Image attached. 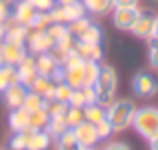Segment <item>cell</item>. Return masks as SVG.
I'll return each mask as SVG.
<instances>
[{
    "label": "cell",
    "mask_w": 158,
    "mask_h": 150,
    "mask_svg": "<svg viewBox=\"0 0 158 150\" xmlns=\"http://www.w3.org/2000/svg\"><path fill=\"white\" fill-rule=\"evenodd\" d=\"M132 94L138 98H152L158 94V80L152 72H136L132 78Z\"/></svg>",
    "instance_id": "obj_5"
},
{
    "label": "cell",
    "mask_w": 158,
    "mask_h": 150,
    "mask_svg": "<svg viewBox=\"0 0 158 150\" xmlns=\"http://www.w3.org/2000/svg\"><path fill=\"white\" fill-rule=\"evenodd\" d=\"M54 22L50 12H34L32 20L28 22V30H46Z\"/></svg>",
    "instance_id": "obj_24"
},
{
    "label": "cell",
    "mask_w": 158,
    "mask_h": 150,
    "mask_svg": "<svg viewBox=\"0 0 158 150\" xmlns=\"http://www.w3.org/2000/svg\"><path fill=\"white\" fill-rule=\"evenodd\" d=\"M82 4H84L86 12H90V14H94V16L110 14L112 8H114L112 0H82Z\"/></svg>",
    "instance_id": "obj_19"
},
{
    "label": "cell",
    "mask_w": 158,
    "mask_h": 150,
    "mask_svg": "<svg viewBox=\"0 0 158 150\" xmlns=\"http://www.w3.org/2000/svg\"><path fill=\"white\" fill-rule=\"evenodd\" d=\"M14 82H18V76H16V66L12 64H0V94L12 86Z\"/></svg>",
    "instance_id": "obj_22"
},
{
    "label": "cell",
    "mask_w": 158,
    "mask_h": 150,
    "mask_svg": "<svg viewBox=\"0 0 158 150\" xmlns=\"http://www.w3.org/2000/svg\"><path fill=\"white\" fill-rule=\"evenodd\" d=\"M36 70L40 76L48 78L52 82H60L64 80V68H62L60 60L54 56L52 52H44L36 56Z\"/></svg>",
    "instance_id": "obj_4"
},
{
    "label": "cell",
    "mask_w": 158,
    "mask_h": 150,
    "mask_svg": "<svg viewBox=\"0 0 158 150\" xmlns=\"http://www.w3.org/2000/svg\"><path fill=\"white\" fill-rule=\"evenodd\" d=\"M72 90L74 88L70 84H66L64 80H60V82H56V88H54V98L60 100V102H66V104H68L70 96H72Z\"/></svg>",
    "instance_id": "obj_31"
},
{
    "label": "cell",
    "mask_w": 158,
    "mask_h": 150,
    "mask_svg": "<svg viewBox=\"0 0 158 150\" xmlns=\"http://www.w3.org/2000/svg\"><path fill=\"white\" fill-rule=\"evenodd\" d=\"M50 14H52L54 22L68 24V22H72V20L80 18V16H86V8H84V4H82V0H76V2L66 4V6H58L56 4L50 10Z\"/></svg>",
    "instance_id": "obj_8"
},
{
    "label": "cell",
    "mask_w": 158,
    "mask_h": 150,
    "mask_svg": "<svg viewBox=\"0 0 158 150\" xmlns=\"http://www.w3.org/2000/svg\"><path fill=\"white\" fill-rule=\"evenodd\" d=\"M54 48V40L50 38L46 30H32L28 32V38H26V50L30 54H44V52H50Z\"/></svg>",
    "instance_id": "obj_9"
},
{
    "label": "cell",
    "mask_w": 158,
    "mask_h": 150,
    "mask_svg": "<svg viewBox=\"0 0 158 150\" xmlns=\"http://www.w3.org/2000/svg\"><path fill=\"white\" fill-rule=\"evenodd\" d=\"M34 8H32V4L28 2V0H18L14 6V10L10 12V20H14V22L18 24H24V26H28V22L32 20V16H34Z\"/></svg>",
    "instance_id": "obj_17"
},
{
    "label": "cell",
    "mask_w": 158,
    "mask_h": 150,
    "mask_svg": "<svg viewBox=\"0 0 158 150\" xmlns=\"http://www.w3.org/2000/svg\"><path fill=\"white\" fill-rule=\"evenodd\" d=\"M152 40H158V18H156V24H154V30H152Z\"/></svg>",
    "instance_id": "obj_43"
},
{
    "label": "cell",
    "mask_w": 158,
    "mask_h": 150,
    "mask_svg": "<svg viewBox=\"0 0 158 150\" xmlns=\"http://www.w3.org/2000/svg\"><path fill=\"white\" fill-rule=\"evenodd\" d=\"M44 110H46L50 116L64 114V112L68 110V104H66V102H60V100H56V98H52V100H46V104H44Z\"/></svg>",
    "instance_id": "obj_33"
},
{
    "label": "cell",
    "mask_w": 158,
    "mask_h": 150,
    "mask_svg": "<svg viewBox=\"0 0 158 150\" xmlns=\"http://www.w3.org/2000/svg\"><path fill=\"white\" fill-rule=\"evenodd\" d=\"M0 150H2V148H0Z\"/></svg>",
    "instance_id": "obj_48"
},
{
    "label": "cell",
    "mask_w": 158,
    "mask_h": 150,
    "mask_svg": "<svg viewBox=\"0 0 158 150\" xmlns=\"http://www.w3.org/2000/svg\"><path fill=\"white\" fill-rule=\"evenodd\" d=\"M48 120H50V114L44 108L30 112V130H46Z\"/></svg>",
    "instance_id": "obj_27"
},
{
    "label": "cell",
    "mask_w": 158,
    "mask_h": 150,
    "mask_svg": "<svg viewBox=\"0 0 158 150\" xmlns=\"http://www.w3.org/2000/svg\"><path fill=\"white\" fill-rule=\"evenodd\" d=\"M26 94H28V86H24L22 82H14L12 86H8V88L2 92V96H4L6 106L12 110V108H20L22 106Z\"/></svg>",
    "instance_id": "obj_12"
},
{
    "label": "cell",
    "mask_w": 158,
    "mask_h": 150,
    "mask_svg": "<svg viewBox=\"0 0 158 150\" xmlns=\"http://www.w3.org/2000/svg\"><path fill=\"white\" fill-rule=\"evenodd\" d=\"M72 132H74V136H76V140H78L80 146H96V144L100 142L96 126L90 124V122H86V120H82L78 126H74Z\"/></svg>",
    "instance_id": "obj_11"
},
{
    "label": "cell",
    "mask_w": 158,
    "mask_h": 150,
    "mask_svg": "<svg viewBox=\"0 0 158 150\" xmlns=\"http://www.w3.org/2000/svg\"><path fill=\"white\" fill-rule=\"evenodd\" d=\"M56 150H82V146L78 144L76 136H74L72 128H66L60 136H56Z\"/></svg>",
    "instance_id": "obj_20"
},
{
    "label": "cell",
    "mask_w": 158,
    "mask_h": 150,
    "mask_svg": "<svg viewBox=\"0 0 158 150\" xmlns=\"http://www.w3.org/2000/svg\"><path fill=\"white\" fill-rule=\"evenodd\" d=\"M82 110H84V120L90 122V124H98L100 120L106 118V106H102V104H98V102L86 104Z\"/></svg>",
    "instance_id": "obj_21"
},
{
    "label": "cell",
    "mask_w": 158,
    "mask_h": 150,
    "mask_svg": "<svg viewBox=\"0 0 158 150\" xmlns=\"http://www.w3.org/2000/svg\"><path fill=\"white\" fill-rule=\"evenodd\" d=\"M36 12H50L56 6V0H28Z\"/></svg>",
    "instance_id": "obj_36"
},
{
    "label": "cell",
    "mask_w": 158,
    "mask_h": 150,
    "mask_svg": "<svg viewBox=\"0 0 158 150\" xmlns=\"http://www.w3.org/2000/svg\"><path fill=\"white\" fill-rule=\"evenodd\" d=\"M150 142V150H158V136H154L152 140H148Z\"/></svg>",
    "instance_id": "obj_42"
},
{
    "label": "cell",
    "mask_w": 158,
    "mask_h": 150,
    "mask_svg": "<svg viewBox=\"0 0 158 150\" xmlns=\"http://www.w3.org/2000/svg\"><path fill=\"white\" fill-rule=\"evenodd\" d=\"M0 2H12V0H0Z\"/></svg>",
    "instance_id": "obj_47"
},
{
    "label": "cell",
    "mask_w": 158,
    "mask_h": 150,
    "mask_svg": "<svg viewBox=\"0 0 158 150\" xmlns=\"http://www.w3.org/2000/svg\"><path fill=\"white\" fill-rule=\"evenodd\" d=\"M44 104H46V100H44V96H40V94L32 92V90H28L26 98H24L22 106L26 108L28 112H34V110H40V108H44Z\"/></svg>",
    "instance_id": "obj_29"
},
{
    "label": "cell",
    "mask_w": 158,
    "mask_h": 150,
    "mask_svg": "<svg viewBox=\"0 0 158 150\" xmlns=\"http://www.w3.org/2000/svg\"><path fill=\"white\" fill-rule=\"evenodd\" d=\"M100 62L94 60H84V84L82 86H94L98 74H100Z\"/></svg>",
    "instance_id": "obj_25"
},
{
    "label": "cell",
    "mask_w": 158,
    "mask_h": 150,
    "mask_svg": "<svg viewBox=\"0 0 158 150\" xmlns=\"http://www.w3.org/2000/svg\"><path fill=\"white\" fill-rule=\"evenodd\" d=\"M76 40H80V42H86V44H102V28L98 26V24L92 22L80 36H78Z\"/></svg>",
    "instance_id": "obj_23"
},
{
    "label": "cell",
    "mask_w": 158,
    "mask_h": 150,
    "mask_svg": "<svg viewBox=\"0 0 158 150\" xmlns=\"http://www.w3.org/2000/svg\"><path fill=\"white\" fill-rule=\"evenodd\" d=\"M140 0H112V4H114V8L118 6H138Z\"/></svg>",
    "instance_id": "obj_41"
},
{
    "label": "cell",
    "mask_w": 158,
    "mask_h": 150,
    "mask_svg": "<svg viewBox=\"0 0 158 150\" xmlns=\"http://www.w3.org/2000/svg\"><path fill=\"white\" fill-rule=\"evenodd\" d=\"M102 150H130V148H128L126 142H120V140H116V142H108Z\"/></svg>",
    "instance_id": "obj_39"
},
{
    "label": "cell",
    "mask_w": 158,
    "mask_h": 150,
    "mask_svg": "<svg viewBox=\"0 0 158 150\" xmlns=\"http://www.w3.org/2000/svg\"><path fill=\"white\" fill-rule=\"evenodd\" d=\"M82 150H96V146H82Z\"/></svg>",
    "instance_id": "obj_45"
},
{
    "label": "cell",
    "mask_w": 158,
    "mask_h": 150,
    "mask_svg": "<svg viewBox=\"0 0 158 150\" xmlns=\"http://www.w3.org/2000/svg\"><path fill=\"white\" fill-rule=\"evenodd\" d=\"M0 52H2V62L4 64L16 66L24 56L28 54V50L24 44H12V42H2L0 44Z\"/></svg>",
    "instance_id": "obj_13"
},
{
    "label": "cell",
    "mask_w": 158,
    "mask_h": 150,
    "mask_svg": "<svg viewBox=\"0 0 158 150\" xmlns=\"http://www.w3.org/2000/svg\"><path fill=\"white\" fill-rule=\"evenodd\" d=\"M28 26L18 24L14 20L8 18L6 20V34H4V42H12V44H24L26 46V38H28Z\"/></svg>",
    "instance_id": "obj_14"
},
{
    "label": "cell",
    "mask_w": 158,
    "mask_h": 150,
    "mask_svg": "<svg viewBox=\"0 0 158 150\" xmlns=\"http://www.w3.org/2000/svg\"><path fill=\"white\" fill-rule=\"evenodd\" d=\"M0 64H4V62H2V52H0Z\"/></svg>",
    "instance_id": "obj_46"
},
{
    "label": "cell",
    "mask_w": 158,
    "mask_h": 150,
    "mask_svg": "<svg viewBox=\"0 0 158 150\" xmlns=\"http://www.w3.org/2000/svg\"><path fill=\"white\" fill-rule=\"evenodd\" d=\"M148 62L154 70H158V40H148Z\"/></svg>",
    "instance_id": "obj_34"
},
{
    "label": "cell",
    "mask_w": 158,
    "mask_h": 150,
    "mask_svg": "<svg viewBox=\"0 0 158 150\" xmlns=\"http://www.w3.org/2000/svg\"><path fill=\"white\" fill-rule=\"evenodd\" d=\"M8 124H10L12 132H26L30 130V112L24 106L12 108L10 116H8Z\"/></svg>",
    "instance_id": "obj_15"
},
{
    "label": "cell",
    "mask_w": 158,
    "mask_h": 150,
    "mask_svg": "<svg viewBox=\"0 0 158 150\" xmlns=\"http://www.w3.org/2000/svg\"><path fill=\"white\" fill-rule=\"evenodd\" d=\"M82 92H84V98H86V104H92L96 102V92H94V86H80Z\"/></svg>",
    "instance_id": "obj_38"
},
{
    "label": "cell",
    "mask_w": 158,
    "mask_h": 150,
    "mask_svg": "<svg viewBox=\"0 0 158 150\" xmlns=\"http://www.w3.org/2000/svg\"><path fill=\"white\" fill-rule=\"evenodd\" d=\"M64 68V82L70 84L72 88H80L84 84V60L74 62L70 66H62Z\"/></svg>",
    "instance_id": "obj_16"
},
{
    "label": "cell",
    "mask_w": 158,
    "mask_h": 150,
    "mask_svg": "<svg viewBox=\"0 0 158 150\" xmlns=\"http://www.w3.org/2000/svg\"><path fill=\"white\" fill-rule=\"evenodd\" d=\"M66 120H64V114H56V116H50V120H48L46 124V132L52 136V138H56V136H60L62 132L66 130Z\"/></svg>",
    "instance_id": "obj_26"
},
{
    "label": "cell",
    "mask_w": 158,
    "mask_h": 150,
    "mask_svg": "<svg viewBox=\"0 0 158 150\" xmlns=\"http://www.w3.org/2000/svg\"><path fill=\"white\" fill-rule=\"evenodd\" d=\"M94 126H96V132H98V138H100V140H106L108 136L114 132V130H112V126H110V122H108L106 118L100 120L98 124H94Z\"/></svg>",
    "instance_id": "obj_37"
},
{
    "label": "cell",
    "mask_w": 158,
    "mask_h": 150,
    "mask_svg": "<svg viewBox=\"0 0 158 150\" xmlns=\"http://www.w3.org/2000/svg\"><path fill=\"white\" fill-rule=\"evenodd\" d=\"M28 144V130L26 132H14V136L8 142V148L10 150H26Z\"/></svg>",
    "instance_id": "obj_32"
},
{
    "label": "cell",
    "mask_w": 158,
    "mask_h": 150,
    "mask_svg": "<svg viewBox=\"0 0 158 150\" xmlns=\"http://www.w3.org/2000/svg\"><path fill=\"white\" fill-rule=\"evenodd\" d=\"M140 14L138 6H118L112 8V24H114L118 30L122 32H130L132 26H134L136 18Z\"/></svg>",
    "instance_id": "obj_7"
},
{
    "label": "cell",
    "mask_w": 158,
    "mask_h": 150,
    "mask_svg": "<svg viewBox=\"0 0 158 150\" xmlns=\"http://www.w3.org/2000/svg\"><path fill=\"white\" fill-rule=\"evenodd\" d=\"M10 18V8H8V2H0V24L6 22Z\"/></svg>",
    "instance_id": "obj_40"
},
{
    "label": "cell",
    "mask_w": 158,
    "mask_h": 150,
    "mask_svg": "<svg viewBox=\"0 0 158 150\" xmlns=\"http://www.w3.org/2000/svg\"><path fill=\"white\" fill-rule=\"evenodd\" d=\"M156 18H158V14L154 10H150V8H142L130 32L136 36V38L150 40L152 38V30H154V24H156Z\"/></svg>",
    "instance_id": "obj_6"
},
{
    "label": "cell",
    "mask_w": 158,
    "mask_h": 150,
    "mask_svg": "<svg viewBox=\"0 0 158 150\" xmlns=\"http://www.w3.org/2000/svg\"><path fill=\"white\" fill-rule=\"evenodd\" d=\"M134 112H136V106H134L132 100H126V98L116 100L114 98L106 106V120L110 122V126H112L114 132H122V130H126L128 126H132Z\"/></svg>",
    "instance_id": "obj_1"
},
{
    "label": "cell",
    "mask_w": 158,
    "mask_h": 150,
    "mask_svg": "<svg viewBox=\"0 0 158 150\" xmlns=\"http://www.w3.org/2000/svg\"><path fill=\"white\" fill-rule=\"evenodd\" d=\"M68 106H74V108H84L86 106V98H84L82 88H74L72 90V96L68 100Z\"/></svg>",
    "instance_id": "obj_35"
},
{
    "label": "cell",
    "mask_w": 158,
    "mask_h": 150,
    "mask_svg": "<svg viewBox=\"0 0 158 150\" xmlns=\"http://www.w3.org/2000/svg\"><path fill=\"white\" fill-rule=\"evenodd\" d=\"M64 120H66V126L68 128H74L84 120V110L82 108H74V106H68V110L64 112Z\"/></svg>",
    "instance_id": "obj_30"
},
{
    "label": "cell",
    "mask_w": 158,
    "mask_h": 150,
    "mask_svg": "<svg viewBox=\"0 0 158 150\" xmlns=\"http://www.w3.org/2000/svg\"><path fill=\"white\" fill-rule=\"evenodd\" d=\"M116 88H118V76H116V70L108 64L100 66V74H98L96 82H94V92H96V102L102 106L114 100L116 96Z\"/></svg>",
    "instance_id": "obj_2"
},
{
    "label": "cell",
    "mask_w": 158,
    "mask_h": 150,
    "mask_svg": "<svg viewBox=\"0 0 158 150\" xmlns=\"http://www.w3.org/2000/svg\"><path fill=\"white\" fill-rule=\"evenodd\" d=\"M132 126H134L136 132L146 140H152L154 136H158V108L156 106L136 108Z\"/></svg>",
    "instance_id": "obj_3"
},
{
    "label": "cell",
    "mask_w": 158,
    "mask_h": 150,
    "mask_svg": "<svg viewBox=\"0 0 158 150\" xmlns=\"http://www.w3.org/2000/svg\"><path fill=\"white\" fill-rule=\"evenodd\" d=\"M92 24V20L88 18V16H80V18H76V20H72V22H68L66 26H68V32L72 34V38L76 40L78 36L82 34V32L86 30V28Z\"/></svg>",
    "instance_id": "obj_28"
},
{
    "label": "cell",
    "mask_w": 158,
    "mask_h": 150,
    "mask_svg": "<svg viewBox=\"0 0 158 150\" xmlns=\"http://www.w3.org/2000/svg\"><path fill=\"white\" fill-rule=\"evenodd\" d=\"M52 144V136L46 130H28L26 150H46Z\"/></svg>",
    "instance_id": "obj_18"
},
{
    "label": "cell",
    "mask_w": 158,
    "mask_h": 150,
    "mask_svg": "<svg viewBox=\"0 0 158 150\" xmlns=\"http://www.w3.org/2000/svg\"><path fill=\"white\" fill-rule=\"evenodd\" d=\"M72 2H76V0H56L58 6H66V4H72Z\"/></svg>",
    "instance_id": "obj_44"
},
{
    "label": "cell",
    "mask_w": 158,
    "mask_h": 150,
    "mask_svg": "<svg viewBox=\"0 0 158 150\" xmlns=\"http://www.w3.org/2000/svg\"><path fill=\"white\" fill-rule=\"evenodd\" d=\"M16 76H18V82H22L24 86H30L32 80L38 76V70H36V58L32 56V54H26V56L16 64Z\"/></svg>",
    "instance_id": "obj_10"
}]
</instances>
